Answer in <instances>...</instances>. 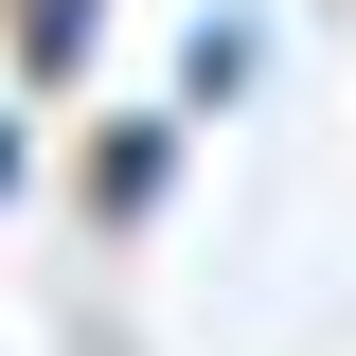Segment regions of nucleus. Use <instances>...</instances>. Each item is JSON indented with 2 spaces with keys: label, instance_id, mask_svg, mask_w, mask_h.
Instances as JSON below:
<instances>
[{
  "label": "nucleus",
  "instance_id": "nucleus-1",
  "mask_svg": "<svg viewBox=\"0 0 356 356\" xmlns=\"http://www.w3.org/2000/svg\"><path fill=\"white\" fill-rule=\"evenodd\" d=\"M178 161H196V107H107V125L72 143V214L89 232H161Z\"/></svg>",
  "mask_w": 356,
  "mask_h": 356
},
{
  "label": "nucleus",
  "instance_id": "nucleus-2",
  "mask_svg": "<svg viewBox=\"0 0 356 356\" xmlns=\"http://www.w3.org/2000/svg\"><path fill=\"white\" fill-rule=\"evenodd\" d=\"M250 89H267V18H250V0H214V18L178 36V107L214 125V107H250Z\"/></svg>",
  "mask_w": 356,
  "mask_h": 356
},
{
  "label": "nucleus",
  "instance_id": "nucleus-3",
  "mask_svg": "<svg viewBox=\"0 0 356 356\" xmlns=\"http://www.w3.org/2000/svg\"><path fill=\"white\" fill-rule=\"evenodd\" d=\"M89 36H107V0H18V72H36V89H54V72H72V54H89Z\"/></svg>",
  "mask_w": 356,
  "mask_h": 356
},
{
  "label": "nucleus",
  "instance_id": "nucleus-4",
  "mask_svg": "<svg viewBox=\"0 0 356 356\" xmlns=\"http://www.w3.org/2000/svg\"><path fill=\"white\" fill-rule=\"evenodd\" d=\"M18 178H36V107H0V196H18Z\"/></svg>",
  "mask_w": 356,
  "mask_h": 356
}]
</instances>
